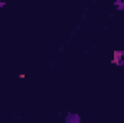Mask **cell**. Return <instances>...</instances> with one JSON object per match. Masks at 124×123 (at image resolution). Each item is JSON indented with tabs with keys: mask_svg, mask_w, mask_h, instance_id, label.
<instances>
[{
	"mask_svg": "<svg viewBox=\"0 0 124 123\" xmlns=\"http://www.w3.org/2000/svg\"><path fill=\"white\" fill-rule=\"evenodd\" d=\"M111 62L114 65L123 67L124 65V49H116L113 52V60H111Z\"/></svg>",
	"mask_w": 124,
	"mask_h": 123,
	"instance_id": "cell-1",
	"label": "cell"
},
{
	"mask_svg": "<svg viewBox=\"0 0 124 123\" xmlns=\"http://www.w3.org/2000/svg\"><path fill=\"white\" fill-rule=\"evenodd\" d=\"M63 123H81V117H79V114L69 112V113L65 116V122Z\"/></svg>",
	"mask_w": 124,
	"mask_h": 123,
	"instance_id": "cell-2",
	"label": "cell"
},
{
	"mask_svg": "<svg viewBox=\"0 0 124 123\" xmlns=\"http://www.w3.org/2000/svg\"><path fill=\"white\" fill-rule=\"evenodd\" d=\"M114 7L117 12H123L124 10V0H116L114 1Z\"/></svg>",
	"mask_w": 124,
	"mask_h": 123,
	"instance_id": "cell-3",
	"label": "cell"
},
{
	"mask_svg": "<svg viewBox=\"0 0 124 123\" xmlns=\"http://www.w3.org/2000/svg\"><path fill=\"white\" fill-rule=\"evenodd\" d=\"M4 6H6V1H3V0H0V9H1V7H4Z\"/></svg>",
	"mask_w": 124,
	"mask_h": 123,
	"instance_id": "cell-4",
	"label": "cell"
}]
</instances>
